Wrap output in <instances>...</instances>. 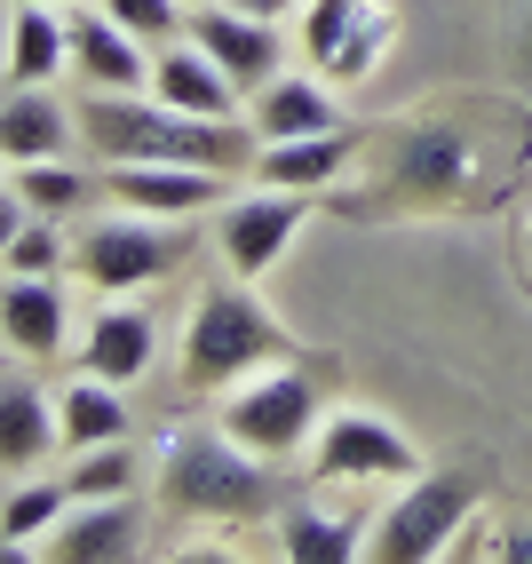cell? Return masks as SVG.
I'll return each instance as SVG.
<instances>
[{"label":"cell","instance_id":"6da1fadb","mask_svg":"<svg viewBox=\"0 0 532 564\" xmlns=\"http://www.w3.org/2000/svg\"><path fill=\"white\" fill-rule=\"evenodd\" d=\"M80 143L104 167L128 160H167V167H215V175H254L262 135L254 120H199V111H175L151 88H80Z\"/></svg>","mask_w":532,"mask_h":564},{"label":"cell","instance_id":"7a4b0ae2","mask_svg":"<svg viewBox=\"0 0 532 564\" xmlns=\"http://www.w3.org/2000/svg\"><path fill=\"white\" fill-rule=\"evenodd\" d=\"M160 509L192 524H262L279 509V477L231 430H175L160 445Z\"/></svg>","mask_w":532,"mask_h":564},{"label":"cell","instance_id":"3957f363","mask_svg":"<svg viewBox=\"0 0 532 564\" xmlns=\"http://www.w3.org/2000/svg\"><path fill=\"white\" fill-rule=\"evenodd\" d=\"M286 350L294 343H286V326L254 303V279H215L192 303V318H183V390L215 398V390H231L239 373L271 366Z\"/></svg>","mask_w":532,"mask_h":564},{"label":"cell","instance_id":"277c9868","mask_svg":"<svg viewBox=\"0 0 532 564\" xmlns=\"http://www.w3.org/2000/svg\"><path fill=\"white\" fill-rule=\"evenodd\" d=\"M215 422L231 430L247 454H262V462L302 454L311 430L326 422V366L286 350V358H271V366L239 373L231 390H215Z\"/></svg>","mask_w":532,"mask_h":564},{"label":"cell","instance_id":"5b68a950","mask_svg":"<svg viewBox=\"0 0 532 564\" xmlns=\"http://www.w3.org/2000/svg\"><path fill=\"white\" fill-rule=\"evenodd\" d=\"M199 231H192V215H104L88 223L80 239H72V279H80L88 294H143V286H160L175 279L183 262H192Z\"/></svg>","mask_w":532,"mask_h":564},{"label":"cell","instance_id":"8992f818","mask_svg":"<svg viewBox=\"0 0 532 564\" xmlns=\"http://www.w3.org/2000/svg\"><path fill=\"white\" fill-rule=\"evenodd\" d=\"M477 509V477L469 469H413L405 477V494L373 517V533H366V556H382V564H430L445 556L453 541H462V524Z\"/></svg>","mask_w":532,"mask_h":564},{"label":"cell","instance_id":"52a82bcc","mask_svg":"<svg viewBox=\"0 0 532 564\" xmlns=\"http://www.w3.org/2000/svg\"><path fill=\"white\" fill-rule=\"evenodd\" d=\"M413 469H422L413 437L398 422H382V413L334 405L311 430V485H405Z\"/></svg>","mask_w":532,"mask_h":564},{"label":"cell","instance_id":"ba28073f","mask_svg":"<svg viewBox=\"0 0 532 564\" xmlns=\"http://www.w3.org/2000/svg\"><path fill=\"white\" fill-rule=\"evenodd\" d=\"M311 199H318V192H279V183H254V192L222 199V215H215V254L231 262L239 279H262V271L286 254V239L302 231Z\"/></svg>","mask_w":532,"mask_h":564},{"label":"cell","instance_id":"9c48e42d","mask_svg":"<svg viewBox=\"0 0 532 564\" xmlns=\"http://www.w3.org/2000/svg\"><path fill=\"white\" fill-rule=\"evenodd\" d=\"M382 48H390L382 0H311V17H302V56L326 80H358V72L382 64Z\"/></svg>","mask_w":532,"mask_h":564},{"label":"cell","instance_id":"30bf717a","mask_svg":"<svg viewBox=\"0 0 532 564\" xmlns=\"http://www.w3.org/2000/svg\"><path fill=\"white\" fill-rule=\"evenodd\" d=\"M64 56H72L64 80H80V88H143L151 80V48L120 17H104L96 0H88V9L72 0V9H64Z\"/></svg>","mask_w":532,"mask_h":564},{"label":"cell","instance_id":"8fae6325","mask_svg":"<svg viewBox=\"0 0 532 564\" xmlns=\"http://www.w3.org/2000/svg\"><path fill=\"white\" fill-rule=\"evenodd\" d=\"M135 549H143V509H135V494L72 501L48 533H41V556H48V564H128Z\"/></svg>","mask_w":532,"mask_h":564},{"label":"cell","instance_id":"7c38bea8","mask_svg":"<svg viewBox=\"0 0 532 564\" xmlns=\"http://www.w3.org/2000/svg\"><path fill=\"white\" fill-rule=\"evenodd\" d=\"M72 358H80V373H104V382H143L151 358H160V326H151V311H135L128 294H96V318L72 334Z\"/></svg>","mask_w":532,"mask_h":564},{"label":"cell","instance_id":"4fadbf2b","mask_svg":"<svg viewBox=\"0 0 532 564\" xmlns=\"http://www.w3.org/2000/svg\"><path fill=\"white\" fill-rule=\"evenodd\" d=\"M183 32H192V41L222 64V72H231V80L254 96L262 80H271V72H279V56H286V41H279V24L271 17H247V9H231V0H207V9H192V24H183Z\"/></svg>","mask_w":532,"mask_h":564},{"label":"cell","instance_id":"5bb4252c","mask_svg":"<svg viewBox=\"0 0 532 564\" xmlns=\"http://www.w3.org/2000/svg\"><path fill=\"white\" fill-rule=\"evenodd\" d=\"M143 88L160 104H175V111H199V120H239V104H247V88L192 41V32L167 41V48H151V80Z\"/></svg>","mask_w":532,"mask_h":564},{"label":"cell","instance_id":"9a60e30c","mask_svg":"<svg viewBox=\"0 0 532 564\" xmlns=\"http://www.w3.org/2000/svg\"><path fill=\"white\" fill-rule=\"evenodd\" d=\"M222 183L231 175H215V167H167V160H128V167H111L104 175V192L111 207H135V215H199V207H222Z\"/></svg>","mask_w":532,"mask_h":564},{"label":"cell","instance_id":"2e32d148","mask_svg":"<svg viewBox=\"0 0 532 564\" xmlns=\"http://www.w3.org/2000/svg\"><path fill=\"white\" fill-rule=\"evenodd\" d=\"M0 343H9L17 358H32V366H48V358L72 343L64 279H24V271L0 279Z\"/></svg>","mask_w":532,"mask_h":564},{"label":"cell","instance_id":"e0dca14e","mask_svg":"<svg viewBox=\"0 0 532 564\" xmlns=\"http://www.w3.org/2000/svg\"><path fill=\"white\" fill-rule=\"evenodd\" d=\"M64 152H80V111H72L56 88H17L0 104V167L64 160Z\"/></svg>","mask_w":532,"mask_h":564},{"label":"cell","instance_id":"ac0fdd59","mask_svg":"<svg viewBox=\"0 0 532 564\" xmlns=\"http://www.w3.org/2000/svg\"><path fill=\"white\" fill-rule=\"evenodd\" d=\"M247 120L262 143H286V135H318V128H341V104L326 96V72H271L254 96H247Z\"/></svg>","mask_w":532,"mask_h":564},{"label":"cell","instance_id":"d6986e66","mask_svg":"<svg viewBox=\"0 0 532 564\" xmlns=\"http://www.w3.org/2000/svg\"><path fill=\"white\" fill-rule=\"evenodd\" d=\"M358 160L350 128H318V135H286L254 152V183H279V192H326V183Z\"/></svg>","mask_w":532,"mask_h":564},{"label":"cell","instance_id":"ffe728a7","mask_svg":"<svg viewBox=\"0 0 532 564\" xmlns=\"http://www.w3.org/2000/svg\"><path fill=\"white\" fill-rule=\"evenodd\" d=\"M366 533H373V524L358 509L294 501L279 517V556H294V564H350V556H366Z\"/></svg>","mask_w":532,"mask_h":564},{"label":"cell","instance_id":"44dd1931","mask_svg":"<svg viewBox=\"0 0 532 564\" xmlns=\"http://www.w3.org/2000/svg\"><path fill=\"white\" fill-rule=\"evenodd\" d=\"M56 445H64V430H56L48 390L0 382V469H9V477H32V469L56 454Z\"/></svg>","mask_w":532,"mask_h":564},{"label":"cell","instance_id":"7402d4cb","mask_svg":"<svg viewBox=\"0 0 532 564\" xmlns=\"http://www.w3.org/2000/svg\"><path fill=\"white\" fill-rule=\"evenodd\" d=\"M56 430H64V454H80V445L128 437L135 413H128L120 382H104V373H72V382L56 390Z\"/></svg>","mask_w":532,"mask_h":564},{"label":"cell","instance_id":"603a6c76","mask_svg":"<svg viewBox=\"0 0 532 564\" xmlns=\"http://www.w3.org/2000/svg\"><path fill=\"white\" fill-rule=\"evenodd\" d=\"M64 9H48V0H17L9 17V80L17 88H48L64 72Z\"/></svg>","mask_w":532,"mask_h":564},{"label":"cell","instance_id":"cb8c5ba5","mask_svg":"<svg viewBox=\"0 0 532 564\" xmlns=\"http://www.w3.org/2000/svg\"><path fill=\"white\" fill-rule=\"evenodd\" d=\"M72 509V485L64 477H24L9 501H0V564L17 556H41V533Z\"/></svg>","mask_w":532,"mask_h":564},{"label":"cell","instance_id":"d4e9b609","mask_svg":"<svg viewBox=\"0 0 532 564\" xmlns=\"http://www.w3.org/2000/svg\"><path fill=\"white\" fill-rule=\"evenodd\" d=\"M64 485H72V501L135 494V485H143V454H135L128 437H104V445H80V454L64 462Z\"/></svg>","mask_w":532,"mask_h":564},{"label":"cell","instance_id":"484cf974","mask_svg":"<svg viewBox=\"0 0 532 564\" xmlns=\"http://www.w3.org/2000/svg\"><path fill=\"white\" fill-rule=\"evenodd\" d=\"M9 183H17V199H24L32 215H56V223H64L72 207H88V175L72 167V152H64V160H24Z\"/></svg>","mask_w":532,"mask_h":564},{"label":"cell","instance_id":"4316f807","mask_svg":"<svg viewBox=\"0 0 532 564\" xmlns=\"http://www.w3.org/2000/svg\"><path fill=\"white\" fill-rule=\"evenodd\" d=\"M0 271H24V279H56V271H72V239H64V223H56V215H32L24 231H17V247L0 254Z\"/></svg>","mask_w":532,"mask_h":564},{"label":"cell","instance_id":"83f0119b","mask_svg":"<svg viewBox=\"0 0 532 564\" xmlns=\"http://www.w3.org/2000/svg\"><path fill=\"white\" fill-rule=\"evenodd\" d=\"M96 9L120 17L143 48H167V41H183V24H192V17H183V0H96Z\"/></svg>","mask_w":532,"mask_h":564},{"label":"cell","instance_id":"f1b7e54d","mask_svg":"<svg viewBox=\"0 0 532 564\" xmlns=\"http://www.w3.org/2000/svg\"><path fill=\"white\" fill-rule=\"evenodd\" d=\"M24 223H32V207L17 199V183H9V192H0V254L17 247V231H24Z\"/></svg>","mask_w":532,"mask_h":564},{"label":"cell","instance_id":"f546056e","mask_svg":"<svg viewBox=\"0 0 532 564\" xmlns=\"http://www.w3.org/2000/svg\"><path fill=\"white\" fill-rule=\"evenodd\" d=\"M485 556H501V564H532V524H509L501 541H485Z\"/></svg>","mask_w":532,"mask_h":564},{"label":"cell","instance_id":"4dcf8cb0","mask_svg":"<svg viewBox=\"0 0 532 564\" xmlns=\"http://www.w3.org/2000/svg\"><path fill=\"white\" fill-rule=\"evenodd\" d=\"M231 9H247V17H271V24H279V17H294V9H302V0H231Z\"/></svg>","mask_w":532,"mask_h":564},{"label":"cell","instance_id":"1f68e13d","mask_svg":"<svg viewBox=\"0 0 532 564\" xmlns=\"http://www.w3.org/2000/svg\"><path fill=\"white\" fill-rule=\"evenodd\" d=\"M183 9H207V0H183Z\"/></svg>","mask_w":532,"mask_h":564},{"label":"cell","instance_id":"d6a6232c","mask_svg":"<svg viewBox=\"0 0 532 564\" xmlns=\"http://www.w3.org/2000/svg\"><path fill=\"white\" fill-rule=\"evenodd\" d=\"M48 9H72V0H48Z\"/></svg>","mask_w":532,"mask_h":564}]
</instances>
